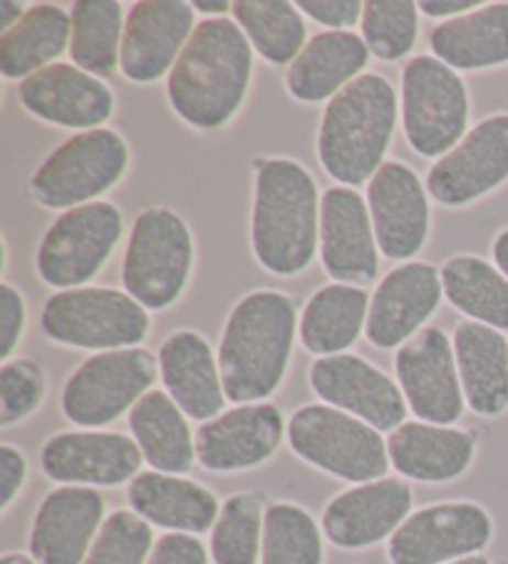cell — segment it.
Masks as SVG:
<instances>
[{
    "instance_id": "cell-1",
    "label": "cell",
    "mask_w": 508,
    "mask_h": 564,
    "mask_svg": "<svg viewBox=\"0 0 508 564\" xmlns=\"http://www.w3.org/2000/svg\"><path fill=\"white\" fill-rule=\"evenodd\" d=\"M253 47L231 18H207L166 80L172 110L197 130H221L246 100Z\"/></svg>"
},
{
    "instance_id": "cell-2",
    "label": "cell",
    "mask_w": 508,
    "mask_h": 564,
    "mask_svg": "<svg viewBox=\"0 0 508 564\" xmlns=\"http://www.w3.org/2000/svg\"><path fill=\"white\" fill-rule=\"evenodd\" d=\"M296 328V301L283 291H251L231 308L219 344V371L231 403H263L278 391Z\"/></svg>"
},
{
    "instance_id": "cell-3",
    "label": "cell",
    "mask_w": 508,
    "mask_h": 564,
    "mask_svg": "<svg viewBox=\"0 0 508 564\" xmlns=\"http://www.w3.org/2000/svg\"><path fill=\"white\" fill-rule=\"evenodd\" d=\"M320 204L312 174L296 160L256 164L251 247L258 264L276 276L306 271L318 251Z\"/></svg>"
},
{
    "instance_id": "cell-4",
    "label": "cell",
    "mask_w": 508,
    "mask_h": 564,
    "mask_svg": "<svg viewBox=\"0 0 508 564\" xmlns=\"http://www.w3.org/2000/svg\"><path fill=\"white\" fill-rule=\"evenodd\" d=\"M397 124V95L385 75L367 73L328 102L318 128V158L340 187L369 184L385 164Z\"/></svg>"
},
{
    "instance_id": "cell-5",
    "label": "cell",
    "mask_w": 508,
    "mask_h": 564,
    "mask_svg": "<svg viewBox=\"0 0 508 564\" xmlns=\"http://www.w3.org/2000/svg\"><path fill=\"white\" fill-rule=\"evenodd\" d=\"M290 451L312 468L345 482H375L389 470L387 441L377 427L325 403L302 405L288 421Z\"/></svg>"
},
{
    "instance_id": "cell-6",
    "label": "cell",
    "mask_w": 508,
    "mask_h": 564,
    "mask_svg": "<svg viewBox=\"0 0 508 564\" xmlns=\"http://www.w3.org/2000/svg\"><path fill=\"white\" fill-rule=\"evenodd\" d=\"M194 239L189 224L177 212L150 207L134 219L126 241L122 284L146 311L177 304L189 284Z\"/></svg>"
},
{
    "instance_id": "cell-7",
    "label": "cell",
    "mask_w": 508,
    "mask_h": 564,
    "mask_svg": "<svg viewBox=\"0 0 508 564\" xmlns=\"http://www.w3.org/2000/svg\"><path fill=\"white\" fill-rule=\"evenodd\" d=\"M41 326L55 344L104 354L140 348L150 336V314L126 291L82 286L47 299Z\"/></svg>"
},
{
    "instance_id": "cell-8",
    "label": "cell",
    "mask_w": 508,
    "mask_h": 564,
    "mask_svg": "<svg viewBox=\"0 0 508 564\" xmlns=\"http://www.w3.org/2000/svg\"><path fill=\"white\" fill-rule=\"evenodd\" d=\"M130 167V148L110 128L77 132L47 154L31 177V197L45 209L70 212L100 202Z\"/></svg>"
},
{
    "instance_id": "cell-9",
    "label": "cell",
    "mask_w": 508,
    "mask_h": 564,
    "mask_svg": "<svg viewBox=\"0 0 508 564\" xmlns=\"http://www.w3.org/2000/svg\"><path fill=\"white\" fill-rule=\"evenodd\" d=\"M402 128L409 148L422 158L442 160L468 132V90L462 75L417 55L402 70Z\"/></svg>"
},
{
    "instance_id": "cell-10",
    "label": "cell",
    "mask_w": 508,
    "mask_h": 564,
    "mask_svg": "<svg viewBox=\"0 0 508 564\" xmlns=\"http://www.w3.org/2000/svg\"><path fill=\"white\" fill-rule=\"evenodd\" d=\"M124 235V217L112 202L63 212L37 247L35 269L43 284L70 291L92 281Z\"/></svg>"
},
{
    "instance_id": "cell-11",
    "label": "cell",
    "mask_w": 508,
    "mask_h": 564,
    "mask_svg": "<svg viewBox=\"0 0 508 564\" xmlns=\"http://www.w3.org/2000/svg\"><path fill=\"white\" fill-rule=\"evenodd\" d=\"M159 376V358L144 348H122L87 358L67 378L60 408L80 427H102L142 401Z\"/></svg>"
},
{
    "instance_id": "cell-12",
    "label": "cell",
    "mask_w": 508,
    "mask_h": 564,
    "mask_svg": "<svg viewBox=\"0 0 508 564\" xmlns=\"http://www.w3.org/2000/svg\"><path fill=\"white\" fill-rule=\"evenodd\" d=\"M494 520L478 502L454 500L419 508L387 542L393 564H449L482 554Z\"/></svg>"
},
{
    "instance_id": "cell-13",
    "label": "cell",
    "mask_w": 508,
    "mask_h": 564,
    "mask_svg": "<svg viewBox=\"0 0 508 564\" xmlns=\"http://www.w3.org/2000/svg\"><path fill=\"white\" fill-rule=\"evenodd\" d=\"M397 386L407 408L422 423L452 425L464 413L466 398L459 378L454 344L442 328H422L395 356Z\"/></svg>"
},
{
    "instance_id": "cell-14",
    "label": "cell",
    "mask_w": 508,
    "mask_h": 564,
    "mask_svg": "<svg viewBox=\"0 0 508 564\" xmlns=\"http://www.w3.org/2000/svg\"><path fill=\"white\" fill-rule=\"evenodd\" d=\"M508 182V112L476 122L427 174V192L444 207H466Z\"/></svg>"
},
{
    "instance_id": "cell-15",
    "label": "cell",
    "mask_w": 508,
    "mask_h": 564,
    "mask_svg": "<svg viewBox=\"0 0 508 564\" xmlns=\"http://www.w3.org/2000/svg\"><path fill=\"white\" fill-rule=\"evenodd\" d=\"M308 381L322 403L360 417L379 433L405 425L409 408L399 386L363 356L318 358L310 366Z\"/></svg>"
},
{
    "instance_id": "cell-16",
    "label": "cell",
    "mask_w": 508,
    "mask_h": 564,
    "mask_svg": "<svg viewBox=\"0 0 508 564\" xmlns=\"http://www.w3.org/2000/svg\"><path fill=\"white\" fill-rule=\"evenodd\" d=\"M377 251L367 199L350 187L325 189L320 199V261L332 284H373L379 271Z\"/></svg>"
},
{
    "instance_id": "cell-17",
    "label": "cell",
    "mask_w": 508,
    "mask_h": 564,
    "mask_svg": "<svg viewBox=\"0 0 508 564\" xmlns=\"http://www.w3.org/2000/svg\"><path fill=\"white\" fill-rule=\"evenodd\" d=\"M142 463L140 445L122 433H57L41 447V468L47 478L80 488H114L134 480Z\"/></svg>"
},
{
    "instance_id": "cell-18",
    "label": "cell",
    "mask_w": 508,
    "mask_h": 564,
    "mask_svg": "<svg viewBox=\"0 0 508 564\" xmlns=\"http://www.w3.org/2000/svg\"><path fill=\"white\" fill-rule=\"evenodd\" d=\"M288 435L273 403H246L223 411L197 433V460L211 473H241L270 460Z\"/></svg>"
},
{
    "instance_id": "cell-19",
    "label": "cell",
    "mask_w": 508,
    "mask_h": 564,
    "mask_svg": "<svg viewBox=\"0 0 508 564\" xmlns=\"http://www.w3.org/2000/svg\"><path fill=\"white\" fill-rule=\"evenodd\" d=\"M194 25V6L184 0H142L126 13L120 67L126 80L150 85L174 70Z\"/></svg>"
},
{
    "instance_id": "cell-20",
    "label": "cell",
    "mask_w": 508,
    "mask_h": 564,
    "mask_svg": "<svg viewBox=\"0 0 508 564\" xmlns=\"http://www.w3.org/2000/svg\"><path fill=\"white\" fill-rule=\"evenodd\" d=\"M442 271L427 261H407L379 281L369 299L367 341L377 348H402L442 304Z\"/></svg>"
},
{
    "instance_id": "cell-21",
    "label": "cell",
    "mask_w": 508,
    "mask_h": 564,
    "mask_svg": "<svg viewBox=\"0 0 508 564\" xmlns=\"http://www.w3.org/2000/svg\"><path fill=\"white\" fill-rule=\"evenodd\" d=\"M367 209L377 247L387 259L407 264L422 251L429 235V199L412 167L397 160L385 162L367 184Z\"/></svg>"
},
{
    "instance_id": "cell-22",
    "label": "cell",
    "mask_w": 508,
    "mask_h": 564,
    "mask_svg": "<svg viewBox=\"0 0 508 564\" xmlns=\"http://www.w3.org/2000/svg\"><path fill=\"white\" fill-rule=\"evenodd\" d=\"M409 514V485L397 478H383L335 495L322 510L320 528L340 550H365L393 538Z\"/></svg>"
},
{
    "instance_id": "cell-23",
    "label": "cell",
    "mask_w": 508,
    "mask_h": 564,
    "mask_svg": "<svg viewBox=\"0 0 508 564\" xmlns=\"http://www.w3.org/2000/svg\"><path fill=\"white\" fill-rule=\"evenodd\" d=\"M104 520L100 492L60 485L37 505L27 540L31 557L37 564H85Z\"/></svg>"
},
{
    "instance_id": "cell-24",
    "label": "cell",
    "mask_w": 508,
    "mask_h": 564,
    "mask_svg": "<svg viewBox=\"0 0 508 564\" xmlns=\"http://www.w3.org/2000/svg\"><path fill=\"white\" fill-rule=\"evenodd\" d=\"M18 100L33 118L67 130H100L114 112L110 87L70 63L27 77L18 87Z\"/></svg>"
},
{
    "instance_id": "cell-25",
    "label": "cell",
    "mask_w": 508,
    "mask_h": 564,
    "mask_svg": "<svg viewBox=\"0 0 508 564\" xmlns=\"http://www.w3.org/2000/svg\"><path fill=\"white\" fill-rule=\"evenodd\" d=\"M159 376L166 393L191 421H213L229 401L217 356L207 338L191 328H179L164 338L159 348Z\"/></svg>"
},
{
    "instance_id": "cell-26",
    "label": "cell",
    "mask_w": 508,
    "mask_h": 564,
    "mask_svg": "<svg viewBox=\"0 0 508 564\" xmlns=\"http://www.w3.org/2000/svg\"><path fill=\"white\" fill-rule=\"evenodd\" d=\"M389 465L417 482H452L472 468L476 437L454 425L405 423L387 437Z\"/></svg>"
},
{
    "instance_id": "cell-27",
    "label": "cell",
    "mask_w": 508,
    "mask_h": 564,
    "mask_svg": "<svg viewBox=\"0 0 508 564\" xmlns=\"http://www.w3.org/2000/svg\"><path fill=\"white\" fill-rule=\"evenodd\" d=\"M369 61L363 37L350 31H325L312 35L300 55L288 65L286 87L298 102L316 105L332 100L357 80Z\"/></svg>"
},
{
    "instance_id": "cell-28",
    "label": "cell",
    "mask_w": 508,
    "mask_h": 564,
    "mask_svg": "<svg viewBox=\"0 0 508 564\" xmlns=\"http://www.w3.org/2000/svg\"><path fill=\"white\" fill-rule=\"evenodd\" d=\"M132 512L162 530L181 534L211 532L219 518V500L203 485L184 475L140 473L126 490Z\"/></svg>"
},
{
    "instance_id": "cell-29",
    "label": "cell",
    "mask_w": 508,
    "mask_h": 564,
    "mask_svg": "<svg viewBox=\"0 0 508 564\" xmlns=\"http://www.w3.org/2000/svg\"><path fill=\"white\" fill-rule=\"evenodd\" d=\"M452 344L466 405L482 417L508 411V338L492 326L462 321Z\"/></svg>"
},
{
    "instance_id": "cell-30",
    "label": "cell",
    "mask_w": 508,
    "mask_h": 564,
    "mask_svg": "<svg viewBox=\"0 0 508 564\" xmlns=\"http://www.w3.org/2000/svg\"><path fill=\"white\" fill-rule=\"evenodd\" d=\"M437 61L452 70H488L508 65V3H486L444 21L429 35Z\"/></svg>"
},
{
    "instance_id": "cell-31",
    "label": "cell",
    "mask_w": 508,
    "mask_h": 564,
    "mask_svg": "<svg viewBox=\"0 0 508 564\" xmlns=\"http://www.w3.org/2000/svg\"><path fill=\"white\" fill-rule=\"evenodd\" d=\"M130 431L144 463L156 473L184 475L197 463V435L187 413L166 391H150L130 411Z\"/></svg>"
},
{
    "instance_id": "cell-32",
    "label": "cell",
    "mask_w": 508,
    "mask_h": 564,
    "mask_svg": "<svg viewBox=\"0 0 508 564\" xmlns=\"http://www.w3.org/2000/svg\"><path fill=\"white\" fill-rule=\"evenodd\" d=\"M70 13L60 6L37 3L27 8L23 21L0 37V73L5 80H27L70 51Z\"/></svg>"
},
{
    "instance_id": "cell-33",
    "label": "cell",
    "mask_w": 508,
    "mask_h": 564,
    "mask_svg": "<svg viewBox=\"0 0 508 564\" xmlns=\"http://www.w3.org/2000/svg\"><path fill=\"white\" fill-rule=\"evenodd\" d=\"M367 291L328 284L310 296L300 314V344L320 358L338 356L353 346L367 326Z\"/></svg>"
},
{
    "instance_id": "cell-34",
    "label": "cell",
    "mask_w": 508,
    "mask_h": 564,
    "mask_svg": "<svg viewBox=\"0 0 508 564\" xmlns=\"http://www.w3.org/2000/svg\"><path fill=\"white\" fill-rule=\"evenodd\" d=\"M444 296L466 321L508 330V279L482 257L459 254L444 261Z\"/></svg>"
},
{
    "instance_id": "cell-35",
    "label": "cell",
    "mask_w": 508,
    "mask_h": 564,
    "mask_svg": "<svg viewBox=\"0 0 508 564\" xmlns=\"http://www.w3.org/2000/svg\"><path fill=\"white\" fill-rule=\"evenodd\" d=\"M70 57L80 70L110 77L120 67L126 15L114 0H80L73 6Z\"/></svg>"
},
{
    "instance_id": "cell-36",
    "label": "cell",
    "mask_w": 508,
    "mask_h": 564,
    "mask_svg": "<svg viewBox=\"0 0 508 564\" xmlns=\"http://www.w3.org/2000/svg\"><path fill=\"white\" fill-rule=\"evenodd\" d=\"M231 13L253 51L270 65H290L306 47L302 13L288 0H239Z\"/></svg>"
},
{
    "instance_id": "cell-37",
    "label": "cell",
    "mask_w": 508,
    "mask_h": 564,
    "mask_svg": "<svg viewBox=\"0 0 508 564\" xmlns=\"http://www.w3.org/2000/svg\"><path fill=\"white\" fill-rule=\"evenodd\" d=\"M261 564H322V528L296 502H273L263 522Z\"/></svg>"
},
{
    "instance_id": "cell-38",
    "label": "cell",
    "mask_w": 508,
    "mask_h": 564,
    "mask_svg": "<svg viewBox=\"0 0 508 564\" xmlns=\"http://www.w3.org/2000/svg\"><path fill=\"white\" fill-rule=\"evenodd\" d=\"M263 522H266V508L258 495H231L221 505L211 530V560L217 564H256L263 547Z\"/></svg>"
},
{
    "instance_id": "cell-39",
    "label": "cell",
    "mask_w": 508,
    "mask_h": 564,
    "mask_svg": "<svg viewBox=\"0 0 508 564\" xmlns=\"http://www.w3.org/2000/svg\"><path fill=\"white\" fill-rule=\"evenodd\" d=\"M419 6L409 0H367L363 41L367 51L385 63H397L412 53L419 33Z\"/></svg>"
},
{
    "instance_id": "cell-40",
    "label": "cell",
    "mask_w": 508,
    "mask_h": 564,
    "mask_svg": "<svg viewBox=\"0 0 508 564\" xmlns=\"http://www.w3.org/2000/svg\"><path fill=\"white\" fill-rule=\"evenodd\" d=\"M152 524L132 510L107 514L85 564H146L154 550Z\"/></svg>"
},
{
    "instance_id": "cell-41",
    "label": "cell",
    "mask_w": 508,
    "mask_h": 564,
    "mask_svg": "<svg viewBox=\"0 0 508 564\" xmlns=\"http://www.w3.org/2000/svg\"><path fill=\"white\" fill-rule=\"evenodd\" d=\"M47 381L41 364L13 358L0 368V425H15L33 415L45 401Z\"/></svg>"
},
{
    "instance_id": "cell-42",
    "label": "cell",
    "mask_w": 508,
    "mask_h": 564,
    "mask_svg": "<svg viewBox=\"0 0 508 564\" xmlns=\"http://www.w3.org/2000/svg\"><path fill=\"white\" fill-rule=\"evenodd\" d=\"M25 299L13 284H0V358L11 361L25 330Z\"/></svg>"
},
{
    "instance_id": "cell-43",
    "label": "cell",
    "mask_w": 508,
    "mask_h": 564,
    "mask_svg": "<svg viewBox=\"0 0 508 564\" xmlns=\"http://www.w3.org/2000/svg\"><path fill=\"white\" fill-rule=\"evenodd\" d=\"M146 564H209V552L197 534L166 532L156 540Z\"/></svg>"
},
{
    "instance_id": "cell-44",
    "label": "cell",
    "mask_w": 508,
    "mask_h": 564,
    "mask_svg": "<svg viewBox=\"0 0 508 564\" xmlns=\"http://www.w3.org/2000/svg\"><path fill=\"white\" fill-rule=\"evenodd\" d=\"M298 11L330 31H347L357 21H363L365 3L360 0H300Z\"/></svg>"
},
{
    "instance_id": "cell-45",
    "label": "cell",
    "mask_w": 508,
    "mask_h": 564,
    "mask_svg": "<svg viewBox=\"0 0 508 564\" xmlns=\"http://www.w3.org/2000/svg\"><path fill=\"white\" fill-rule=\"evenodd\" d=\"M27 480V458L15 445H0V510H8L23 492Z\"/></svg>"
},
{
    "instance_id": "cell-46",
    "label": "cell",
    "mask_w": 508,
    "mask_h": 564,
    "mask_svg": "<svg viewBox=\"0 0 508 564\" xmlns=\"http://www.w3.org/2000/svg\"><path fill=\"white\" fill-rule=\"evenodd\" d=\"M482 6L484 3H478V0H422V3H419V11L429 18H446V21H454V18L472 13Z\"/></svg>"
},
{
    "instance_id": "cell-47",
    "label": "cell",
    "mask_w": 508,
    "mask_h": 564,
    "mask_svg": "<svg viewBox=\"0 0 508 564\" xmlns=\"http://www.w3.org/2000/svg\"><path fill=\"white\" fill-rule=\"evenodd\" d=\"M25 13L27 11L23 3H15V0H3V3H0V28H3V33H8L11 28L21 23Z\"/></svg>"
},
{
    "instance_id": "cell-48",
    "label": "cell",
    "mask_w": 508,
    "mask_h": 564,
    "mask_svg": "<svg viewBox=\"0 0 508 564\" xmlns=\"http://www.w3.org/2000/svg\"><path fill=\"white\" fill-rule=\"evenodd\" d=\"M492 257H494V267L508 279V227L498 231V237L494 239Z\"/></svg>"
},
{
    "instance_id": "cell-49",
    "label": "cell",
    "mask_w": 508,
    "mask_h": 564,
    "mask_svg": "<svg viewBox=\"0 0 508 564\" xmlns=\"http://www.w3.org/2000/svg\"><path fill=\"white\" fill-rule=\"evenodd\" d=\"M194 11H199L209 18H227L229 11H233V3H227V0H197L191 3Z\"/></svg>"
},
{
    "instance_id": "cell-50",
    "label": "cell",
    "mask_w": 508,
    "mask_h": 564,
    "mask_svg": "<svg viewBox=\"0 0 508 564\" xmlns=\"http://www.w3.org/2000/svg\"><path fill=\"white\" fill-rule=\"evenodd\" d=\"M0 564H37L31 554H23V552H8L0 557Z\"/></svg>"
},
{
    "instance_id": "cell-51",
    "label": "cell",
    "mask_w": 508,
    "mask_h": 564,
    "mask_svg": "<svg viewBox=\"0 0 508 564\" xmlns=\"http://www.w3.org/2000/svg\"><path fill=\"white\" fill-rule=\"evenodd\" d=\"M449 564H492V560L484 557V554H472V557H464V560H456Z\"/></svg>"
}]
</instances>
